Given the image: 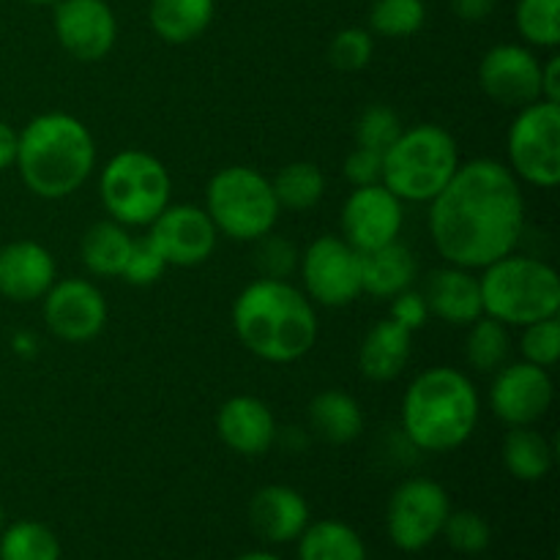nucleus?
Segmentation results:
<instances>
[{"mask_svg":"<svg viewBox=\"0 0 560 560\" xmlns=\"http://www.w3.org/2000/svg\"><path fill=\"white\" fill-rule=\"evenodd\" d=\"M512 353V334L509 326L490 315H481L468 326L465 337V361L476 372H498Z\"/></svg>","mask_w":560,"mask_h":560,"instance_id":"nucleus-30","label":"nucleus"},{"mask_svg":"<svg viewBox=\"0 0 560 560\" xmlns=\"http://www.w3.org/2000/svg\"><path fill=\"white\" fill-rule=\"evenodd\" d=\"M441 536L448 541L452 550L463 552V556H479V552L490 547L492 528L481 514L463 509V512L448 514Z\"/></svg>","mask_w":560,"mask_h":560,"instance_id":"nucleus-35","label":"nucleus"},{"mask_svg":"<svg viewBox=\"0 0 560 560\" xmlns=\"http://www.w3.org/2000/svg\"><path fill=\"white\" fill-rule=\"evenodd\" d=\"M131 235L129 228L113 222V219H104V222L91 224L82 235L80 244V257L82 266L93 273V277L113 279L120 277L126 266V257L131 249Z\"/></svg>","mask_w":560,"mask_h":560,"instance_id":"nucleus-26","label":"nucleus"},{"mask_svg":"<svg viewBox=\"0 0 560 560\" xmlns=\"http://www.w3.org/2000/svg\"><path fill=\"white\" fill-rule=\"evenodd\" d=\"M481 306L509 328H523L560 312V277L550 262L530 255L501 257L481 268Z\"/></svg>","mask_w":560,"mask_h":560,"instance_id":"nucleus-5","label":"nucleus"},{"mask_svg":"<svg viewBox=\"0 0 560 560\" xmlns=\"http://www.w3.org/2000/svg\"><path fill=\"white\" fill-rule=\"evenodd\" d=\"M58 279V266L47 246L14 241L0 249V293L14 304L42 301Z\"/></svg>","mask_w":560,"mask_h":560,"instance_id":"nucleus-18","label":"nucleus"},{"mask_svg":"<svg viewBox=\"0 0 560 560\" xmlns=\"http://www.w3.org/2000/svg\"><path fill=\"white\" fill-rule=\"evenodd\" d=\"M503 465L517 481H541L550 476L556 454L545 432L530 427H512L503 441Z\"/></svg>","mask_w":560,"mask_h":560,"instance_id":"nucleus-27","label":"nucleus"},{"mask_svg":"<svg viewBox=\"0 0 560 560\" xmlns=\"http://www.w3.org/2000/svg\"><path fill=\"white\" fill-rule=\"evenodd\" d=\"M255 266L262 279H290L299 271V252L282 235H262L255 241Z\"/></svg>","mask_w":560,"mask_h":560,"instance_id":"nucleus-38","label":"nucleus"},{"mask_svg":"<svg viewBox=\"0 0 560 560\" xmlns=\"http://www.w3.org/2000/svg\"><path fill=\"white\" fill-rule=\"evenodd\" d=\"M273 195L279 208L288 211H310L326 195V175L312 162H290L273 175Z\"/></svg>","mask_w":560,"mask_h":560,"instance_id":"nucleus-29","label":"nucleus"},{"mask_svg":"<svg viewBox=\"0 0 560 560\" xmlns=\"http://www.w3.org/2000/svg\"><path fill=\"white\" fill-rule=\"evenodd\" d=\"M238 560H282V558L273 556V552H246V556H241Z\"/></svg>","mask_w":560,"mask_h":560,"instance_id":"nucleus-45","label":"nucleus"},{"mask_svg":"<svg viewBox=\"0 0 560 560\" xmlns=\"http://www.w3.org/2000/svg\"><path fill=\"white\" fill-rule=\"evenodd\" d=\"M345 178L350 186H372L381 184L383 178V153L370 151V148L355 145L345 159Z\"/></svg>","mask_w":560,"mask_h":560,"instance_id":"nucleus-40","label":"nucleus"},{"mask_svg":"<svg viewBox=\"0 0 560 560\" xmlns=\"http://www.w3.org/2000/svg\"><path fill=\"white\" fill-rule=\"evenodd\" d=\"M375 55V38L364 27H342L328 44V60L339 71H361Z\"/></svg>","mask_w":560,"mask_h":560,"instance_id":"nucleus-37","label":"nucleus"},{"mask_svg":"<svg viewBox=\"0 0 560 560\" xmlns=\"http://www.w3.org/2000/svg\"><path fill=\"white\" fill-rule=\"evenodd\" d=\"M42 301L44 323H47L49 334L58 337L60 342H91L107 326V299L88 279H55V284Z\"/></svg>","mask_w":560,"mask_h":560,"instance_id":"nucleus-12","label":"nucleus"},{"mask_svg":"<svg viewBox=\"0 0 560 560\" xmlns=\"http://www.w3.org/2000/svg\"><path fill=\"white\" fill-rule=\"evenodd\" d=\"M410 353H413V334L386 317L377 320L361 339L359 370L372 383H388L402 375Z\"/></svg>","mask_w":560,"mask_h":560,"instance_id":"nucleus-22","label":"nucleus"},{"mask_svg":"<svg viewBox=\"0 0 560 560\" xmlns=\"http://www.w3.org/2000/svg\"><path fill=\"white\" fill-rule=\"evenodd\" d=\"M164 271H167V260H164L162 252L156 249V244L148 235L131 241L120 279H126L135 288H151V284H156L164 277Z\"/></svg>","mask_w":560,"mask_h":560,"instance_id":"nucleus-39","label":"nucleus"},{"mask_svg":"<svg viewBox=\"0 0 560 560\" xmlns=\"http://www.w3.org/2000/svg\"><path fill=\"white\" fill-rule=\"evenodd\" d=\"M98 197L113 222L148 228L170 206L173 178L162 159L140 148H126L102 167Z\"/></svg>","mask_w":560,"mask_h":560,"instance_id":"nucleus-7","label":"nucleus"},{"mask_svg":"<svg viewBox=\"0 0 560 560\" xmlns=\"http://www.w3.org/2000/svg\"><path fill=\"white\" fill-rule=\"evenodd\" d=\"M479 85L503 107H525L541 98V60L525 44H495L479 63Z\"/></svg>","mask_w":560,"mask_h":560,"instance_id":"nucleus-17","label":"nucleus"},{"mask_svg":"<svg viewBox=\"0 0 560 560\" xmlns=\"http://www.w3.org/2000/svg\"><path fill=\"white\" fill-rule=\"evenodd\" d=\"M419 277L416 255L399 241L361 255V293L372 299H394L402 290L413 288Z\"/></svg>","mask_w":560,"mask_h":560,"instance_id":"nucleus-23","label":"nucleus"},{"mask_svg":"<svg viewBox=\"0 0 560 560\" xmlns=\"http://www.w3.org/2000/svg\"><path fill=\"white\" fill-rule=\"evenodd\" d=\"M5 528V512H3V503H0V530Z\"/></svg>","mask_w":560,"mask_h":560,"instance_id":"nucleus-47","label":"nucleus"},{"mask_svg":"<svg viewBox=\"0 0 560 560\" xmlns=\"http://www.w3.org/2000/svg\"><path fill=\"white\" fill-rule=\"evenodd\" d=\"M514 25L528 47L556 49L560 44V0H517Z\"/></svg>","mask_w":560,"mask_h":560,"instance_id":"nucleus-32","label":"nucleus"},{"mask_svg":"<svg viewBox=\"0 0 560 560\" xmlns=\"http://www.w3.org/2000/svg\"><path fill=\"white\" fill-rule=\"evenodd\" d=\"M217 0H151L148 20L164 44H189L211 27Z\"/></svg>","mask_w":560,"mask_h":560,"instance_id":"nucleus-24","label":"nucleus"},{"mask_svg":"<svg viewBox=\"0 0 560 560\" xmlns=\"http://www.w3.org/2000/svg\"><path fill=\"white\" fill-rule=\"evenodd\" d=\"M52 27L60 47L80 63L107 58L118 38V20L107 0H58Z\"/></svg>","mask_w":560,"mask_h":560,"instance_id":"nucleus-16","label":"nucleus"},{"mask_svg":"<svg viewBox=\"0 0 560 560\" xmlns=\"http://www.w3.org/2000/svg\"><path fill=\"white\" fill-rule=\"evenodd\" d=\"M16 162V131L5 120H0V173L14 167Z\"/></svg>","mask_w":560,"mask_h":560,"instance_id":"nucleus-44","label":"nucleus"},{"mask_svg":"<svg viewBox=\"0 0 560 560\" xmlns=\"http://www.w3.org/2000/svg\"><path fill=\"white\" fill-rule=\"evenodd\" d=\"M304 295L315 306L339 310L361 295V252L342 235H320L299 257Z\"/></svg>","mask_w":560,"mask_h":560,"instance_id":"nucleus-11","label":"nucleus"},{"mask_svg":"<svg viewBox=\"0 0 560 560\" xmlns=\"http://www.w3.org/2000/svg\"><path fill=\"white\" fill-rule=\"evenodd\" d=\"M520 350H523V361H530L541 370H552L560 359V317H545V320L523 326Z\"/></svg>","mask_w":560,"mask_h":560,"instance_id":"nucleus-36","label":"nucleus"},{"mask_svg":"<svg viewBox=\"0 0 560 560\" xmlns=\"http://www.w3.org/2000/svg\"><path fill=\"white\" fill-rule=\"evenodd\" d=\"M481 416L474 381L454 366H430L402 397V432L427 454H446L470 441Z\"/></svg>","mask_w":560,"mask_h":560,"instance_id":"nucleus-4","label":"nucleus"},{"mask_svg":"<svg viewBox=\"0 0 560 560\" xmlns=\"http://www.w3.org/2000/svg\"><path fill=\"white\" fill-rule=\"evenodd\" d=\"M556 399L550 370L530 361H506L490 386V408L503 424L530 427L547 416Z\"/></svg>","mask_w":560,"mask_h":560,"instance_id":"nucleus-14","label":"nucleus"},{"mask_svg":"<svg viewBox=\"0 0 560 560\" xmlns=\"http://www.w3.org/2000/svg\"><path fill=\"white\" fill-rule=\"evenodd\" d=\"M295 541L299 560H366L364 539L342 520L310 523Z\"/></svg>","mask_w":560,"mask_h":560,"instance_id":"nucleus-28","label":"nucleus"},{"mask_svg":"<svg viewBox=\"0 0 560 560\" xmlns=\"http://www.w3.org/2000/svg\"><path fill=\"white\" fill-rule=\"evenodd\" d=\"M421 295H424L430 315L448 323V326L468 328L470 323L485 315L479 277L470 268H438V271L430 273Z\"/></svg>","mask_w":560,"mask_h":560,"instance_id":"nucleus-20","label":"nucleus"},{"mask_svg":"<svg viewBox=\"0 0 560 560\" xmlns=\"http://www.w3.org/2000/svg\"><path fill=\"white\" fill-rule=\"evenodd\" d=\"M452 514L448 492L432 479H408L392 492L386 509L388 539L402 552H421L441 536Z\"/></svg>","mask_w":560,"mask_h":560,"instance_id":"nucleus-10","label":"nucleus"},{"mask_svg":"<svg viewBox=\"0 0 560 560\" xmlns=\"http://www.w3.org/2000/svg\"><path fill=\"white\" fill-rule=\"evenodd\" d=\"M310 427L326 443L345 446L364 432V410L355 397L339 388H328L310 402Z\"/></svg>","mask_w":560,"mask_h":560,"instance_id":"nucleus-25","label":"nucleus"},{"mask_svg":"<svg viewBox=\"0 0 560 560\" xmlns=\"http://www.w3.org/2000/svg\"><path fill=\"white\" fill-rule=\"evenodd\" d=\"M148 238L156 244L167 266L195 268L202 266L213 255L219 241V230L213 228L206 208L189 206V202H170L151 224Z\"/></svg>","mask_w":560,"mask_h":560,"instance_id":"nucleus-15","label":"nucleus"},{"mask_svg":"<svg viewBox=\"0 0 560 560\" xmlns=\"http://www.w3.org/2000/svg\"><path fill=\"white\" fill-rule=\"evenodd\" d=\"M25 3H31V5H55L58 0H25Z\"/></svg>","mask_w":560,"mask_h":560,"instance_id":"nucleus-46","label":"nucleus"},{"mask_svg":"<svg viewBox=\"0 0 560 560\" xmlns=\"http://www.w3.org/2000/svg\"><path fill=\"white\" fill-rule=\"evenodd\" d=\"M427 22L424 0H375L370 9V33L383 38H408Z\"/></svg>","mask_w":560,"mask_h":560,"instance_id":"nucleus-33","label":"nucleus"},{"mask_svg":"<svg viewBox=\"0 0 560 560\" xmlns=\"http://www.w3.org/2000/svg\"><path fill=\"white\" fill-rule=\"evenodd\" d=\"M16 170L42 200H66L96 167L91 129L69 113H44L16 131Z\"/></svg>","mask_w":560,"mask_h":560,"instance_id":"nucleus-3","label":"nucleus"},{"mask_svg":"<svg viewBox=\"0 0 560 560\" xmlns=\"http://www.w3.org/2000/svg\"><path fill=\"white\" fill-rule=\"evenodd\" d=\"M498 0H452V11L463 22H485L492 14Z\"/></svg>","mask_w":560,"mask_h":560,"instance_id":"nucleus-43","label":"nucleus"},{"mask_svg":"<svg viewBox=\"0 0 560 560\" xmlns=\"http://www.w3.org/2000/svg\"><path fill=\"white\" fill-rule=\"evenodd\" d=\"M0 560H60V541L49 525L20 520L0 530Z\"/></svg>","mask_w":560,"mask_h":560,"instance_id":"nucleus-31","label":"nucleus"},{"mask_svg":"<svg viewBox=\"0 0 560 560\" xmlns=\"http://www.w3.org/2000/svg\"><path fill=\"white\" fill-rule=\"evenodd\" d=\"M206 211L219 235L255 244L262 235L273 233L282 208L273 195L271 178L246 164H233L208 180Z\"/></svg>","mask_w":560,"mask_h":560,"instance_id":"nucleus-8","label":"nucleus"},{"mask_svg":"<svg viewBox=\"0 0 560 560\" xmlns=\"http://www.w3.org/2000/svg\"><path fill=\"white\" fill-rule=\"evenodd\" d=\"M233 331L252 355L293 364L317 342V306L290 279H255L233 304Z\"/></svg>","mask_w":560,"mask_h":560,"instance_id":"nucleus-2","label":"nucleus"},{"mask_svg":"<svg viewBox=\"0 0 560 560\" xmlns=\"http://www.w3.org/2000/svg\"><path fill=\"white\" fill-rule=\"evenodd\" d=\"M392 317L397 326L408 328L410 334L419 331L421 326L427 323V317H430V310H427V301L424 295H421V290H402V293H397L392 299Z\"/></svg>","mask_w":560,"mask_h":560,"instance_id":"nucleus-41","label":"nucleus"},{"mask_svg":"<svg viewBox=\"0 0 560 560\" xmlns=\"http://www.w3.org/2000/svg\"><path fill=\"white\" fill-rule=\"evenodd\" d=\"M459 148L452 131L438 124H416L383 151L381 184L402 202H432L459 170Z\"/></svg>","mask_w":560,"mask_h":560,"instance_id":"nucleus-6","label":"nucleus"},{"mask_svg":"<svg viewBox=\"0 0 560 560\" xmlns=\"http://www.w3.org/2000/svg\"><path fill=\"white\" fill-rule=\"evenodd\" d=\"M402 120L394 113L388 104H372L355 120V145L370 148V151L383 153L386 148H392V142L402 135Z\"/></svg>","mask_w":560,"mask_h":560,"instance_id":"nucleus-34","label":"nucleus"},{"mask_svg":"<svg viewBox=\"0 0 560 560\" xmlns=\"http://www.w3.org/2000/svg\"><path fill=\"white\" fill-rule=\"evenodd\" d=\"M525 233L523 184L495 159L459 164L430 202V235L448 266L481 268L517 252Z\"/></svg>","mask_w":560,"mask_h":560,"instance_id":"nucleus-1","label":"nucleus"},{"mask_svg":"<svg viewBox=\"0 0 560 560\" xmlns=\"http://www.w3.org/2000/svg\"><path fill=\"white\" fill-rule=\"evenodd\" d=\"M339 224H342V238L364 255V252L399 241L405 224V202L383 184L353 186L339 213Z\"/></svg>","mask_w":560,"mask_h":560,"instance_id":"nucleus-13","label":"nucleus"},{"mask_svg":"<svg viewBox=\"0 0 560 560\" xmlns=\"http://www.w3.org/2000/svg\"><path fill=\"white\" fill-rule=\"evenodd\" d=\"M217 432L228 448L241 457H262L277 443V419L262 399L238 394L217 413Z\"/></svg>","mask_w":560,"mask_h":560,"instance_id":"nucleus-19","label":"nucleus"},{"mask_svg":"<svg viewBox=\"0 0 560 560\" xmlns=\"http://www.w3.org/2000/svg\"><path fill=\"white\" fill-rule=\"evenodd\" d=\"M249 520L260 539L271 545H290L310 525V503L293 487L268 485L252 498Z\"/></svg>","mask_w":560,"mask_h":560,"instance_id":"nucleus-21","label":"nucleus"},{"mask_svg":"<svg viewBox=\"0 0 560 560\" xmlns=\"http://www.w3.org/2000/svg\"><path fill=\"white\" fill-rule=\"evenodd\" d=\"M541 98L560 104V58L550 55L547 63H541Z\"/></svg>","mask_w":560,"mask_h":560,"instance_id":"nucleus-42","label":"nucleus"},{"mask_svg":"<svg viewBox=\"0 0 560 560\" xmlns=\"http://www.w3.org/2000/svg\"><path fill=\"white\" fill-rule=\"evenodd\" d=\"M514 178L536 189H556L560 180V104L539 102L517 109L506 135Z\"/></svg>","mask_w":560,"mask_h":560,"instance_id":"nucleus-9","label":"nucleus"}]
</instances>
